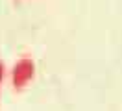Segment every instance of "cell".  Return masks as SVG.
Segmentation results:
<instances>
[{
	"label": "cell",
	"mask_w": 122,
	"mask_h": 111,
	"mask_svg": "<svg viewBox=\"0 0 122 111\" xmlns=\"http://www.w3.org/2000/svg\"><path fill=\"white\" fill-rule=\"evenodd\" d=\"M33 76H35V61L30 56L19 58L9 69V80L13 89H22L30 80H33Z\"/></svg>",
	"instance_id": "1"
},
{
	"label": "cell",
	"mask_w": 122,
	"mask_h": 111,
	"mask_svg": "<svg viewBox=\"0 0 122 111\" xmlns=\"http://www.w3.org/2000/svg\"><path fill=\"white\" fill-rule=\"evenodd\" d=\"M8 76H9V69H8V65H6V61L0 59V85H2V81L6 80Z\"/></svg>",
	"instance_id": "2"
}]
</instances>
